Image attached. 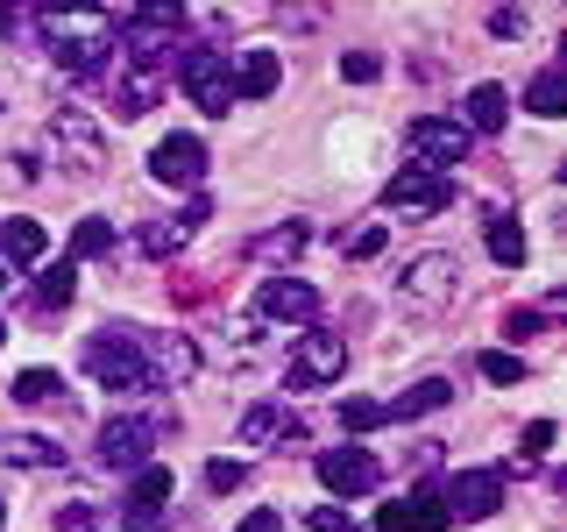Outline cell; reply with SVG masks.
<instances>
[{"label": "cell", "mask_w": 567, "mask_h": 532, "mask_svg": "<svg viewBox=\"0 0 567 532\" xmlns=\"http://www.w3.org/2000/svg\"><path fill=\"white\" fill-rule=\"evenodd\" d=\"M454 206V177L447 171H419V164H404L398 177L383 185V213L390 221H433V213H447Z\"/></svg>", "instance_id": "3957f363"}, {"label": "cell", "mask_w": 567, "mask_h": 532, "mask_svg": "<svg viewBox=\"0 0 567 532\" xmlns=\"http://www.w3.org/2000/svg\"><path fill=\"white\" fill-rule=\"evenodd\" d=\"M539 327H546V313H532V306H518V313L504 319V334H511V341H525V334H539Z\"/></svg>", "instance_id": "d590c367"}, {"label": "cell", "mask_w": 567, "mask_h": 532, "mask_svg": "<svg viewBox=\"0 0 567 532\" xmlns=\"http://www.w3.org/2000/svg\"><path fill=\"white\" fill-rule=\"evenodd\" d=\"M227 79H235V106L241 100H270L277 79H284V58L277 50H235V58H227Z\"/></svg>", "instance_id": "e0dca14e"}, {"label": "cell", "mask_w": 567, "mask_h": 532, "mask_svg": "<svg viewBox=\"0 0 567 532\" xmlns=\"http://www.w3.org/2000/svg\"><path fill=\"white\" fill-rule=\"evenodd\" d=\"M85 256H114V221H79L71 227V263H85Z\"/></svg>", "instance_id": "cb8c5ba5"}, {"label": "cell", "mask_w": 567, "mask_h": 532, "mask_svg": "<svg viewBox=\"0 0 567 532\" xmlns=\"http://www.w3.org/2000/svg\"><path fill=\"white\" fill-rule=\"evenodd\" d=\"M0 461L8 469H64V448L43 433H0Z\"/></svg>", "instance_id": "d6986e66"}, {"label": "cell", "mask_w": 567, "mask_h": 532, "mask_svg": "<svg viewBox=\"0 0 567 532\" xmlns=\"http://www.w3.org/2000/svg\"><path fill=\"white\" fill-rule=\"evenodd\" d=\"M525 106H532V114H539V121H554L560 106H567V79H560V64H554V71H539V79H532Z\"/></svg>", "instance_id": "484cf974"}, {"label": "cell", "mask_w": 567, "mask_h": 532, "mask_svg": "<svg viewBox=\"0 0 567 532\" xmlns=\"http://www.w3.org/2000/svg\"><path fill=\"white\" fill-rule=\"evenodd\" d=\"M383 242H390V221H377V227H362V235L348 242V256H354V263H369V256H383Z\"/></svg>", "instance_id": "d6a6232c"}, {"label": "cell", "mask_w": 567, "mask_h": 532, "mask_svg": "<svg viewBox=\"0 0 567 532\" xmlns=\"http://www.w3.org/2000/svg\"><path fill=\"white\" fill-rule=\"evenodd\" d=\"M404 150H412L419 171H447V164H468L475 135L461 129L454 114H412V121H404Z\"/></svg>", "instance_id": "5b68a950"}, {"label": "cell", "mask_w": 567, "mask_h": 532, "mask_svg": "<svg viewBox=\"0 0 567 532\" xmlns=\"http://www.w3.org/2000/svg\"><path fill=\"white\" fill-rule=\"evenodd\" d=\"M483 377H489L496 390L525 383V355H518V348H489V355H483Z\"/></svg>", "instance_id": "f546056e"}, {"label": "cell", "mask_w": 567, "mask_h": 532, "mask_svg": "<svg viewBox=\"0 0 567 532\" xmlns=\"http://www.w3.org/2000/svg\"><path fill=\"white\" fill-rule=\"evenodd\" d=\"M298 248H306V227H298V221H291V227H270V235H256V256H262V263H277V256L291 263Z\"/></svg>", "instance_id": "f1b7e54d"}, {"label": "cell", "mask_w": 567, "mask_h": 532, "mask_svg": "<svg viewBox=\"0 0 567 532\" xmlns=\"http://www.w3.org/2000/svg\"><path fill=\"white\" fill-rule=\"evenodd\" d=\"M135 334L142 327H106L85 341V377H93L100 390H150V377H142V355H135Z\"/></svg>", "instance_id": "277c9868"}, {"label": "cell", "mask_w": 567, "mask_h": 532, "mask_svg": "<svg viewBox=\"0 0 567 532\" xmlns=\"http://www.w3.org/2000/svg\"><path fill=\"white\" fill-rule=\"evenodd\" d=\"M241 448H284V440H306V426H298L291 405H248L241 426H235Z\"/></svg>", "instance_id": "2e32d148"}, {"label": "cell", "mask_w": 567, "mask_h": 532, "mask_svg": "<svg viewBox=\"0 0 567 532\" xmlns=\"http://www.w3.org/2000/svg\"><path fill=\"white\" fill-rule=\"evenodd\" d=\"M341 79L348 85H377L383 79V58H377V50H348V58H341Z\"/></svg>", "instance_id": "4dcf8cb0"}, {"label": "cell", "mask_w": 567, "mask_h": 532, "mask_svg": "<svg viewBox=\"0 0 567 532\" xmlns=\"http://www.w3.org/2000/svg\"><path fill=\"white\" fill-rule=\"evenodd\" d=\"M150 177L171 192H199L206 185V142L199 135H164L150 150Z\"/></svg>", "instance_id": "8fae6325"}, {"label": "cell", "mask_w": 567, "mask_h": 532, "mask_svg": "<svg viewBox=\"0 0 567 532\" xmlns=\"http://www.w3.org/2000/svg\"><path fill=\"white\" fill-rule=\"evenodd\" d=\"M518 448H525V461H539L546 448H554V419H532L525 433H518Z\"/></svg>", "instance_id": "836d02e7"}, {"label": "cell", "mask_w": 567, "mask_h": 532, "mask_svg": "<svg viewBox=\"0 0 567 532\" xmlns=\"http://www.w3.org/2000/svg\"><path fill=\"white\" fill-rule=\"evenodd\" d=\"M440 405H454V383L447 377H419L404 398H390V419H425V412H440Z\"/></svg>", "instance_id": "44dd1931"}, {"label": "cell", "mask_w": 567, "mask_h": 532, "mask_svg": "<svg viewBox=\"0 0 567 532\" xmlns=\"http://www.w3.org/2000/svg\"><path fill=\"white\" fill-rule=\"evenodd\" d=\"M185 242H192V227H185V221H150V227H142V256H156V263L177 256Z\"/></svg>", "instance_id": "4316f807"}, {"label": "cell", "mask_w": 567, "mask_h": 532, "mask_svg": "<svg viewBox=\"0 0 567 532\" xmlns=\"http://www.w3.org/2000/svg\"><path fill=\"white\" fill-rule=\"evenodd\" d=\"M156 440H164V426H156V419H106L100 426V461H106V469H121V475H135V469H150Z\"/></svg>", "instance_id": "30bf717a"}, {"label": "cell", "mask_w": 567, "mask_h": 532, "mask_svg": "<svg viewBox=\"0 0 567 532\" xmlns=\"http://www.w3.org/2000/svg\"><path fill=\"white\" fill-rule=\"evenodd\" d=\"M461 129H468V135H504V121H511V93H504V85H475V93L468 100H461Z\"/></svg>", "instance_id": "ac0fdd59"}, {"label": "cell", "mask_w": 567, "mask_h": 532, "mask_svg": "<svg viewBox=\"0 0 567 532\" xmlns=\"http://www.w3.org/2000/svg\"><path fill=\"white\" fill-rule=\"evenodd\" d=\"M58 525H64V532H85V525H93V511H85V504H64Z\"/></svg>", "instance_id": "f35d334b"}, {"label": "cell", "mask_w": 567, "mask_h": 532, "mask_svg": "<svg viewBox=\"0 0 567 532\" xmlns=\"http://www.w3.org/2000/svg\"><path fill=\"white\" fill-rule=\"evenodd\" d=\"M71 291H79V263H58V270L35 277V306H43V313H64Z\"/></svg>", "instance_id": "603a6c76"}, {"label": "cell", "mask_w": 567, "mask_h": 532, "mask_svg": "<svg viewBox=\"0 0 567 532\" xmlns=\"http://www.w3.org/2000/svg\"><path fill=\"white\" fill-rule=\"evenodd\" d=\"M454 284H461V263L447 256V248H433V256L404 263L398 298H404V306H419V313H433V306H447V298H454Z\"/></svg>", "instance_id": "9c48e42d"}, {"label": "cell", "mask_w": 567, "mask_h": 532, "mask_svg": "<svg viewBox=\"0 0 567 532\" xmlns=\"http://www.w3.org/2000/svg\"><path fill=\"white\" fill-rule=\"evenodd\" d=\"M43 221H0V263H43Z\"/></svg>", "instance_id": "ffe728a7"}, {"label": "cell", "mask_w": 567, "mask_h": 532, "mask_svg": "<svg viewBox=\"0 0 567 532\" xmlns=\"http://www.w3.org/2000/svg\"><path fill=\"white\" fill-rule=\"evenodd\" d=\"M256 306H262V319H291V327H312V319H319V291H312L306 277H262Z\"/></svg>", "instance_id": "9a60e30c"}, {"label": "cell", "mask_w": 567, "mask_h": 532, "mask_svg": "<svg viewBox=\"0 0 567 532\" xmlns=\"http://www.w3.org/2000/svg\"><path fill=\"white\" fill-rule=\"evenodd\" d=\"M489 35L518 43V35H525V8H489Z\"/></svg>", "instance_id": "e575fe53"}, {"label": "cell", "mask_w": 567, "mask_h": 532, "mask_svg": "<svg viewBox=\"0 0 567 532\" xmlns=\"http://www.w3.org/2000/svg\"><path fill=\"white\" fill-rule=\"evenodd\" d=\"M58 398H64L58 369H22V377H14V405H58Z\"/></svg>", "instance_id": "d4e9b609"}, {"label": "cell", "mask_w": 567, "mask_h": 532, "mask_svg": "<svg viewBox=\"0 0 567 532\" xmlns=\"http://www.w3.org/2000/svg\"><path fill=\"white\" fill-rule=\"evenodd\" d=\"M306 525H312V532H348V511H333V504H312V511H306Z\"/></svg>", "instance_id": "8d00e7d4"}, {"label": "cell", "mask_w": 567, "mask_h": 532, "mask_svg": "<svg viewBox=\"0 0 567 532\" xmlns=\"http://www.w3.org/2000/svg\"><path fill=\"white\" fill-rule=\"evenodd\" d=\"M235 532H284V511H248Z\"/></svg>", "instance_id": "74e56055"}, {"label": "cell", "mask_w": 567, "mask_h": 532, "mask_svg": "<svg viewBox=\"0 0 567 532\" xmlns=\"http://www.w3.org/2000/svg\"><path fill=\"white\" fill-rule=\"evenodd\" d=\"M319 483H327L333 497H369L383 483V461L369 448H327L319 454Z\"/></svg>", "instance_id": "7c38bea8"}, {"label": "cell", "mask_w": 567, "mask_h": 532, "mask_svg": "<svg viewBox=\"0 0 567 532\" xmlns=\"http://www.w3.org/2000/svg\"><path fill=\"white\" fill-rule=\"evenodd\" d=\"M248 483V461H206V490L213 497H227V490H241Z\"/></svg>", "instance_id": "1f68e13d"}, {"label": "cell", "mask_w": 567, "mask_h": 532, "mask_svg": "<svg viewBox=\"0 0 567 532\" xmlns=\"http://www.w3.org/2000/svg\"><path fill=\"white\" fill-rule=\"evenodd\" d=\"M341 369H348V341L341 334H298L291 355H284V383L291 390H319V383H341Z\"/></svg>", "instance_id": "52a82bcc"}, {"label": "cell", "mask_w": 567, "mask_h": 532, "mask_svg": "<svg viewBox=\"0 0 567 532\" xmlns=\"http://www.w3.org/2000/svg\"><path fill=\"white\" fill-rule=\"evenodd\" d=\"M483 242H489V256L504 263V270H518V263L532 256V248H525V227L511 221V213H489V221H483Z\"/></svg>", "instance_id": "7402d4cb"}, {"label": "cell", "mask_w": 567, "mask_h": 532, "mask_svg": "<svg viewBox=\"0 0 567 532\" xmlns=\"http://www.w3.org/2000/svg\"><path fill=\"white\" fill-rule=\"evenodd\" d=\"M135 355H142L150 390H177V383L199 377V348H192L185 334H135Z\"/></svg>", "instance_id": "ba28073f"}, {"label": "cell", "mask_w": 567, "mask_h": 532, "mask_svg": "<svg viewBox=\"0 0 567 532\" xmlns=\"http://www.w3.org/2000/svg\"><path fill=\"white\" fill-rule=\"evenodd\" d=\"M377 525L383 532H447L454 519H447V497H440V483H425V490L404 497V504H383Z\"/></svg>", "instance_id": "5bb4252c"}, {"label": "cell", "mask_w": 567, "mask_h": 532, "mask_svg": "<svg viewBox=\"0 0 567 532\" xmlns=\"http://www.w3.org/2000/svg\"><path fill=\"white\" fill-rule=\"evenodd\" d=\"M440 497H447V519H489L504 504V469H461Z\"/></svg>", "instance_id": "4fadbf2b"}, {"label": "cell", "mask_w": 567, "mask_h": 532, "mask_svg": "<svg viewBox=\"0 0 567 532\" xmlns=\"http://www.w3.org/2000/svg\"><path fill=\"white\" fill-rule=\"evenodd\" d=\"M341 426L348 433H377V426H390V405L383 398H341Z\"/></svg>", "instance_id": "83f0119b"}, {"label": "cell", "mask_w": 567, "mask_h": 532, "mask_svg": "<svg viewBox=\"0 0 567 532\" xmlns=\"http://www.w3.org/2000/svg\"><path fill=\"white\" fill-rule=\"evenodd\" d=\"M177 85L192 93V106L213 121H227L235 114V79H227V50H213V43H185V58H177Z\"/></svg>", "instance_id": "7a4b0ae2"}, {"label": "cell", "mask_w": 567, "mask_h": 532, "mask_svg": "<svg viewBox=\"0 0 567 532\" xmlns=\"http://www.w3.org/2000/svg\"><path fill=\"white\" fill-rule=\"evenodd\" d=\"M50 150H58V164L71 177H100L106 171V135L93 114H79V106H58L50 114Z\"/></svg>", "instance_id": "8992f818"}, {"label": "cell", "mask_w": 567, "mask_h": 532, "mask_svg": "<svg viewBox=\"0 0 567 532\" xmlns=\"http://www.w3.org/2000/svg\"><path fill=\"white\" fill-rule=\"evenodd\" d=\"M14 29H22V14H8V8H0V35H14Z\"/></svg>", "instance_id": "ab89813d"}, {"label": "cell", "mask_w": 567, "mask_h": 532, "mask_svg": "<svg viewBox=\"0 0 567 532\" xmlns=\"http://www.w3.org/2000/svg\"><path fill=\"white\" fill-rule=\"evenodd\" d=\"M0 525H8V504H0Z\"/></svg>", "instance_id": "60d3db41"}, {"label": "cell", "mask_w": 567, "mask_h": 532, "mask_svg": "<svg viewBox=\"0 0 567 532\" xmlns=\"http://www.w3.org/2000/svg\"><path fill=\"white\" fill-rule=\"evenodd\" d=\"M35 29L50 35V58L79 79L106 71L114 58V8H35Z\"/></svg>", "instance_id": "6da1fadb"}]
</instances>
